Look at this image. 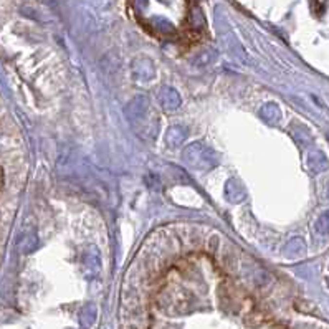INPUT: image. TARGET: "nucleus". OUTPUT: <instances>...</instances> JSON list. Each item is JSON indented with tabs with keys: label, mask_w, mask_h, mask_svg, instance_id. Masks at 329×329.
Masks as SVG:
<instances>
[{
	"label": "nucleus",
	"mask_w": 329,
	"mask_h": 329,
	"mask_svg": "<svg viewBox=\"0 0 329 329\" xmlns=\"http://www.w3.org/2000/svg\"><path fill=\"white\" fill-rule=\"evenodd\" d=\"M126 118L131 128L139 134L143 139H154L159 131V118L154 112L151 101L146 94H137L128 103Z\"/></svg>",
	"instance_id": "1"
},
{
	"label": "nucleus",
	"mask_w": 329,
	"mask_h": 329,
	"mask_svg": "<svg viewBox=\"0 0 329 329\" xmlns=\"http://www.w3.org/2000/svg\"><path fill=\"white\" fill-rule=\"evenodd\" d=\"M182 159L190 169L195 170H209L217 165V156L210 147L201 143L190 144L182 154Z\"/></svg>",
	"instance_id": "2"
},
{
	"label": "nucleus",
	"mask_w": 329,
	"mask_h": 329,
	"mask_svg": "<svg viewBox=\"0 0 329 329\" xmlns=\"http://www.w3.org/2000/svg\"><path fill=\"white\" fill-rule=\"evenodd\" d=\"M131 74L136 83H149L156 76V68H154V63L147 56H139L132 61Z\"/></svg>",
	"instance_id": "3"
},
{
	"label": "nucleus",
	"mask_w": 329,
	"mask_h": 329,
	"mask_svg": "<svg viewBox=\"0 0 329 329\" xmlns=\"http://www.w3.org/2000/svg\"><path fill=\"white\" fill-rule=\"evenodd\" d=\"M181 94L170 86H162L159 91V105L164 111L174 112L181 108Z\"/></svg>",
	"instance_id": "4"
},
{
	"label": "nucleus",
	"mask_w": 329,
	"mask_h": 329,
	"mask_svg": "<svg viewBox=\"0 0 329 329\" xmlns=\"http://www.w3.org/2000/svg\"><path fill=\"white\" fill-rule=\"evenodd\" d=\"M83 268H85V274L88 278H94L101 270V256L94 247H90L83 255Z\"/></svg>",
	"instance_id": "5"
},
{
	"label": "nucleus",
	"mask_w": 329,
	"mask_h": 329,
	"mask_svg": "<svg viewBox=\"0 0 329 329\" xmlns=\"http://www.w3.org/2000/svg\"><path fill=\"white\" fill-rule=\"evenodd\" d=\"M308 167H310L311 172L314 174H321L324 170H328L329 167V161L328 157L324 156L323 151H311L310 156H308Z\"/></svg>",
	"instance_id": "6"
},
{
	"label": "nucleus",
	"mask_w": 329,
	"mask_h": 329,
	"mask_svg": "<svg viewBox=\"0 0 329 329\" xmlns=\"http://www.w3.org/2000/svg\"><path fill=\"white\" fill-rule=\"evenodd\" d=\"M245 189L237 179H230V181L225 184V197L228 202L232 203H238L245 199Z\"/></svg>",
	"instance_id": "7"
},
{
	"label": "nucleus",
	"mask_w": 329,
	"mask_h": 329,
	"mask_svg": "<svg viewBox=\"0 0 329 329\" xmlns=\"http://www.w3.org/2000/svg\"><path fill=\"white\" fill-rule=\"evenodd\" d=\"M187 139V129L182 126H170L165 134V143L169 147H181Z\"/></svg>",
	"instance_id": "8"
},
{
	"label": "nucleus",
	"mask_w": 329,
	"mask_h": 329,
	"mask_svg": "<svg viewBox=\"0 0 329 329\" xmlns=\"http://www.w3.org/2000/svg\"><path fill=\"white\" fill-rule=\"evenodd\" d=\"M305 250H306V247H305V241H303V238L294 237V238H291L288 243H286V247H285L283 252H285V255L294 258V256L303 255V253H305Z\"/></svg>",
	"instance_id": "9"
},
{
	"label": "nucleus",
	"mask_w": 329,
	"mask_h": 329,
	"mask_svg": "<svg viewBox=\"0 0 329 329\" xmlns=\"http://www.w3.org/2000/svg\"><path fill=\"white\" fill-rule=\"evenodd\" d=\"M260 116L268 124H274L280 119V108H278V105H274V103H266L260 110Z\"/></svg>",
	"instance_id": "10"
},
{
	"label": "nucleus",
	"mask_w": 329,
	"mask_h": 329,
	"mask_svg": "<svg viewBox=\"0 0 329 329\" xmlns=\"http://www.w3.org/2000/svg\"><path fill=\"white\" fill-rule=\"evenodd\" d=\"M80 318H81V324H83V326L88 328V326H91V324H94V319H96V308H94L93 305L85 306L81 310Z\"/></svg>",
	"instance_id": "11"
},
{
	"label": "nucleus",
	"mask_w": 329,
	"mask_h": 329,
	"mask_svg": "<svg viewBox=\"0 0 329 329\" xmlns=\"http://www.w3.org/2000/svg\"><path fill=\"white\" fill-rule=\"evenodd\" d=\"M314 228L316 232L321 233V235H329V210L323 212V214L319 215L314 223Z\"/></svg>",
	"instance_id": "12"
},
{
	"label": "nucleus",
	"mask_w": 329,
	"mask_h": 329,
	"mask_svg": "<svg viewBox=\"0 0 329 329\" xmlns=\"http://www.w3.org/2000/svg\"><path fill=\"white\" fill-rule=\"evenodd\" d=\"M20 248L23 253H33L38 248V238L35 235H25L22 243H20Z\"/></svg>",
	"instance_id": "13"
},
{
	"label": "nucleus",
	"mask_w": 329,
	"mask_h": 329,
	"mask_svg": "<svg viewBox=\"0 0 329 329\" xmlns=\"http://www.w3.org/2000/svg\"><path fill=\"white\" fill-rule=\"evenodd\" d=\"M154 22V25H156V28H157V32H161V33H172L174 32V25L169 22V20H165V18H154L152 20Z\"/></svg>",
	"instance_id": "14"
},
{
	"label": "nucleus",
	"mask_w": 329,
	"mask_h": 329,
	"mask_svg": "<svg viewBox=\"0 0 329 329\" xmlns=\"http://www.w3.org/2000/svg\"><path fill=\"white\" fill-rule=\"evenodd\" d=\"M328 201H329V189H328Z\"/></svg>",
	"instance_id": "15"
}]
</instances>
